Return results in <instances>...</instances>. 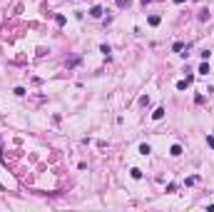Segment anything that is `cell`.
<instances>
[{"label":"cell","instance_id":"1","mask_svg":"<svg viewBox=\"0 0 214 212\" xmlns=\"http://www.w3.org/2000/svg\"><path fill=\"white\" fill-rule=\"evenodd\" d=\"M90 15H92V18H102V8H100V5L90 8Z\"/></svg>","mask_w":214,"mask_h":212},{"label":"cell","instance_id":"2","mask_svg":"<svg viewBox=\"0 0 214 212\" xmlns=\"http://www.w3.org/2000/svg\"><path fill=\"white\" fill-rule=\"evenodd\" d=\"M164 117V107H157L155 113H152V120H162Z\"/></svg>","mask_w":214,"mask_h":212},{"label":"cell","instance_id":"3","mask_svg":"<svg viewBox=\"0 0 214 212\" xmlns=\"http://www.w3.org/2000/svg\"><path fill=\"white\" fill-rule=\"evenodd\" d=\"M209 73V63H207V60H204V63H202L199 65V75H207Z\"/></svg>","mask_w":214,"mask_h":212},{"label":"cell","instance_id":"4","mask_svg":"<svg viewBox=\"0 0 214 212\" xmlns=\"http://www.w3.org/2000/svg\"><path fill=\"white\" fill-rule=\"evenodd\" d=\"M169 155H174V157H179V155H182V147H179V145H172V150H169Z\"/></svg>","mask_w":214,"mask_h":212},{"label":"cell","instance_id":"5","mask_svg":"<svg viewBox=\"0 0 214 212\" xmlns=\"http://www.w3.org/2000/svg\"><path fill=\"white\" fill-rule=\"evenodd\" d=\"M129 175L135 177V180H139V177H142V170H137V167H132V170H129Z\"/></svg>","mask_w":214,"mask_h":212},{"label":"cell","instance_id":"6","mask_svg":"<svg viewBox=\"0 0 214 212\" xmlns=\"http://www.w3.org/2000/svg\"><path fill=\"white\" fill-rule=\"evenodd\" d=\"M187 85H189V80H179V83H177V90H187Z\"/></svg>","mask_w":214,"mask_h":212},{"label":"cell","instance_id":"7","mask_svg":"<svg viewBox=\"0 0 214 212\" xmlns=\"http://www.w3.org/2000/svg\"><path fill=\"white\" fill-rule=\"evenodd\" d=\"M139 152H142V155H149L152 150H149V145H139Z\"/></svg>","mask_w":214,"mask_h":212},{"label":"cell","instance_id":"8","mask_svg":"<svg viewBox=\"0 0 214 212\" xmlns=\"http://www.w3.org/2000/svg\"><path fill=\"white\" fill-rule=\"evenodd\" d=\"M149 25H159V15H149Z\"/></svg>","mask_w":214,"mask_h":212},{"label":"cell","instance_id":"9","mask_svg":"<svg viewBox=\"0 0 214 212\" xmlns=\"http://www.w3.org/2000/svg\"><path fill=\"white\" fill-rule=\"evenodd\" d=\"M13 93H15L18 97H23V95H25V87H15V90H13Z\"/></svg>","mask_w":214,"mask_h":212},{"label":"cell","instance_id":"10","mask_svg":"<svg viewBox=\"0 0 214 212\" xmlns=\"http://www.w3.org/2000/svg\"><path fill=\"white\" fill-rule=\"evenodd\" d=\"M55 23L57 25H65V15H55Z\"/></svg>","mask_w":214,"mask_h":212},{"label":"cell","instance_id":"11","mask_svg":"<svg viewBox=\"0 0 214 212\" xmlns=\"http://www.w3.org/2000/svg\"><path fill=\"white\" fill-rule=\"evenodd\" d=\"M129 5V0H117V8H127Z\"/></svg>","mask_w":214,"mask_h":212},{"label":"cell","instance_id":"12","mask_svg":"<svg viewBox=\"0 0 214 212\" xmlns=\"http://www.w3.org/2000/svg\"><path fill=\"white\" fill-rule=\"evenodd\" d=\"M207 145H209V147H214V137H212V135L207 137Z\"/></svg>","mask_w":214,"mask_h":212},{"label":"cell","instance_id":"13","mask_svg":"<svg viewBox=\"0 0 214 212\" xmlns=\"http://www.w3.org/2000/svg\"><path fill=\"white\" fill-rule=\"evenodd\" d=\"M174 3H177V5H179V3H184V0H174Z\"/></svg>","mask_w":214,"mask_h":212}]
</instances>
